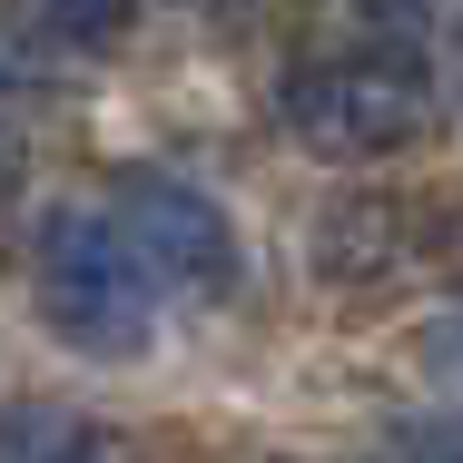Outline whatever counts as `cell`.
<instances>
[{"label":"cell","instance_id":"ba28073f","mask_svg":"<svg viewBox=\"0 0 463 463\" xmlns=\"http://www.w3.org/2000/svg\"><path fill=\"white\" fill-rule=\"evenodd\" d=\"M404 463H463V434H414V454Z\"/></svg>","mask_w":463,"mask_h":463},{"label":"cell","instance_id":"7a4b0ae2","mask_svg":"<svg viewBox=\"0 0 463 463\" xmlns=\"http://www.w3.org/2000/svg\"><path fill=\"white\" fill-rule=\"evenodd\" d=\"M30 296H40V326L99 355V365H128L158 345V277L138 267V247L118 237V217L99 207H50L40 237H30Z\"/></svg>","mask_w":463,"mask_h":463},{"label":"cell","instance_id":"8992f818","mask_svg":"<svg viewBox=\"0 0 463 463\" xmlns=\"http://www.w3.org/2000/svg\"><path fill=\"white\" fill-rule=\"evenodd\" d=\"M20 463H138V454H128L118 434H99V424H70V414H60V424H50V454H20Z\"/></svg>","mask_w":463,"mask_h":463},{"label":"cell","instance_id":"277c9868","mask_svg":"<svg viewBox=\"0 0 463 463\" xmlns=\"http://www.w3.org/2000/svg\"><path fill=\"white\" fill-rule=\"evenodd\" d=\"M424 237H434V217L404 207V197H335V207H326V267L345 286L404 277V267L424 257Z\"/></svg>","mask_w":463,"mask_h":463},{"label":"cell","instance_id":"6da1fadb","mask_svg":"<svg viewBox=\"0 0 463 463\" xmlns=\"http://www.w3.org/2000/svg\"><path fill=\"white\" fill-rule=\"evenodd\" d=\"M277 128L306 158L365 168V158H404L444 128V99L424 80V60L404 50H316L277 80Z\"/></svg>","mask_w":463,"mask_h":463},{"label":"cell","instance_id":"5b68a950","mask_svg":"<svg viewBox=\"0 0 463 463\" xmlns=\"http://www.w3.org/2000/svg\"><path fill=\"white\" fill-rule=\"evenodd\" d=\"M128 20H138V0H40V30L60 50H109Z\"/></svg>","mask_w":463,"mask_h":463},{"label":"cell","instance_id":"52a82bcc","mask_svg":"<svg viewBox=\"0 0 463 463\" xmlns=\"http://www.w3.org/2000/svg\"><path fill=\"white\" fill-rule=\"evenodd\" d=\"M424 365H434V374H444V384L463 394V316H444V326L424 335Z\"/></svg>","mask_w":463,"mask_h":463},{"label":"cell","instance_id":"3957f363","mask_svg":"<svg viewBox=\"0 0 463 463\" xmlns=\"http://www.w3.org/2000/svg\"><path fill=\"white\" fill-rule=\"evenodd\" d=\"M118 237L138 247V267L178 296H237V227L207 187L168 178V168H128L118 178Z\"/></svg>","mask_w":463,"mask_h":463}]
</instances>
